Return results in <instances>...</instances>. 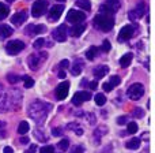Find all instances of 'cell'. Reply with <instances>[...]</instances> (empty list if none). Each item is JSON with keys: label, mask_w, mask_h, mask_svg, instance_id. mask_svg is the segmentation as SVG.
I'll list each match as a JSON object with an SVG mask.
<instances>
[{"label": "cell", "mask_w": 155, "mask_h": 153, "mask_svg": "<svg viewBox=\"0 0 155 153\" xmlns=\"http://www.w3.org/2000/svg\"><path fill=\"white\" fill-rule=\"evenodd\" d=\"M40 153H54V146H52V145L42 146L40 149Z\"/></svg>", "instance_id": "cell-39"}, {"label": "cell", "mask_w": 155, "mask_h": 153, "mask_svg": "<svg viewBox=\"0 0 155 153\" xmlns=\"http://www.w3.org/2000/svg\"><path fill=\"white\" fill-rule=\"evenodd\" d=\"M35 151H37V145H31V146H30V149H29V152H27V153H34Z\"/></svg>", "instance_id": "cell-50"}, {"label": "cell", "mask_w": 155, "mask_h": 153, "mask_svg": "<svg viewBox=\"0 0 155 153\" xmlns=\"http://www.w3.org/2000/svg\"><path fill=\"white\" fill-rule=\"evenodd\" d=\"M52 134H53L54 137H57V135L60 137V135L63 134V133H61V129H53V130H52Z\"/></svg>", "instance_id": "cell-45"}, {"label": "cell", "mask_w": 155, "mask_h": 153, "mask_svg": "<svg viewBox=\"0 0 155 153\" xmlns=\"http://www.w3.org/2000/svg\"><path fill=\"white\" fill-rule=\"evenodd\" d=\"M25 47H26L25 43H22L21 40H14V41H10V43L5 45V51H7L8 55H16L21 51H23Z\"/></svg>", "instance_id": "cell-8"}, {"label": "cell", "mask_w": 155, "mask_h": 153, "mask_svg": "<svg viewBox=\"0 0 155 153\" xmlns=\"http://www.w3.org/2000/svg\"><path fill=\"white\" fill-rule=\"evenodd\" d=\"M120 8V2L118 0H107L99 7V12L101 14H114L116 11Z\"/></svg>", "instance_id": "cell-6"}, {"label": "cell", "mask_w": 155, "mask_h": 153, "mask_svg": "<svg viewBox=\"0 0 155 153\" xmlns=\"http://www.w3.org/2000/svg\"><path fill=\"white\" fill-rule=\"evenodd\" d=\"M63 11H64V5L63 4L53 5V7L51 8V11H49V19H51V21H57V19L61 16Z\"/></svg>", "instance_id": "cell-16"}, {"label": "cell", "mask_w": 155, "mask_h": 153, "mask_svg": "<svg viewBox=\"0 0 155 153\" xmlns=\"http://www.w3.org/2000/svg\"><path fill=\"white\" fill-rule=\"evenodd\" d=\"M127 94H128V97L131 100H139L144 94V86L142 83H134V85L129 86Z\"/></svg>", "instance_id": "cell-7"}, {"label": "cell", "mask_w": 155, "mask_h": 153, "mask_svg": "<svg viewBox=\"0 0 155 153\" xmlns=\"http://www.w3.org/2000/svg\"><path fill=\"white\" fill-rule=\"evenodd\" d=\"M22 104V93L18 89H11L10 92H4V96L0 100V112L7 111H18Z\"/></svg>", "instance_id": "cell-1"}, {"label": "cell", "mask_w": 155, "mask_h": 153, "mask_svg": "<svg viewBox=\"0 0 155 153\" xmlns=\"http://www.w3.org/2000/svg\"><path fill=\"white\" fill-rule=\"evenodd\" d=\"M87 120L90 124H94L95 123V116H94V113H88L87 115Z\"/></svg>", "instance_id": "cell-43"}, {"label": "cell", "mask_w": 155, "mask_h": 153, "mask_svg": "<svg viewBox=\"0 0 155 153\" xmlns=\"http://www.w3.org/2000/svg\"><path fill=\"white\" fill-rule=\"evenodd\" d=\"M106 133H107V127H106V126L98 127V129L94 131V138H95V142H99V141H101V138L104 137Z\"/></svg>", "instance_id": "cell-22"}, {"label": "cell", "mask_w": 155, "mask_h": 153, "mask_svg": "<svg viewBox=\"0 0 155 153\" xmlns=\"http://www.w3.org/2000/svg\"><path fill=\"white\" fill-rule=\"evenodd\" d=\"M132 57H134V55L132 54H125L120 59V66L121 67H128V66L131 64V62H132Z\"/></svg>", "instance_id": "cell-24"}, {"label": "cell", "mask_w": 155, "mask_h": 153, "mask_svg": "<svg viewBox=\"0 0 155 153\" xmlns=\"http://www.w3.org/2000/svg\"><path fill=\"white\" fill-rule=\"evenodd\" d=\"M46 8H48V0H35L31 7V15L34 18H40L46 12Z\"/></svg>", "instance_id": "cell-5"}, {"label": "cell", "mask_w": 155, "mask_h": 153, "mask_svg": "<svg viewBox=\"0 0 155 153\" xmlns=\"http://www.w3.org/2000/svg\"><path fill=\"white\" fill-rule=\"evenodd\" d=\"M83 70V62L80 59H76L75 62H74L72 67H71V74L72 75H79L80 73H82Z\"/></svg>", "instance_id": "cell-20"}, {"label": "cell", "mask_w": 155, "mask_h": 153, "mask_svg": "<svg viewBox=\"0 0 155 153\" xmlns=\"http://www.w3.org/2000/svg\"><path fill=\"white\" fill-rule=\"evenodd\" d=\"M137 131V124L135 122H129L128 129H127V134H135Z\"/></svg>", "instance_id": "cell-35"}, {"label": "cell", "mask_w": 155, "mask_h": 153, "mask_svg": "<svg viewBox=\"0 0 155 153\" xmlns=\"http://www.w3.org/2000/svg\"><path fill=\"white\" fill-rule=\"evenodd\" d=\"M34 137L37 138L38 141H41V142H45V141L48 140L46 134H44V130L42 129H35L34 130Z\"/></svg>", "instance_id": "cell-27"}, {"label": "cell", "mask_w": 155, "mask_h": 153, "mask_svg": "<svg viewBox=\"0 0 155 153\" xmlns=\"http://www.w3.org/2000/svg\"><path fill=\"white\" fill-rule=\"evenodd\" d=\"M45 44H46V40H45V38L41 37V38H37V40H35L34 43H33V47H34L35 49H40V48H42V47L45 45Z\"/></svg>", "instance_id": "cell-34"}, {"label": "cell", "mask_w": 155, "mask_h": 153, "mask_svg": "<svg viewBox=\"0 0 155 153\" xmlns=\"http://www.w3.org/2000/svg\"><path fill=\"white\" fill-rule=\"evenodd\" d=\"M107 73H109V67H107V66H98V67H95V68H94V71H93L94 77H95L97 79L104 78Z\"/></svg>", "instance_id": "cell-18"}, {"label": "cell", "mask_w": 155, "mask_h": 153, "mask_svg": "<svg viewBox=\"0 0 155 153\" xmlns=\"http://www.w3.org/2000/svg\"><path fill=\"white\" fill-rule=\"evenodd\" d=\"M94 99H95V104L99 105V107H101V105H104L105 103H106V97H105V94H102V93L95 94V97H94Z\"/></svg>", "instance_id": "cell-31"}, {"label": "cell", "mask_w": 155, "mask_h": 153, "mask_svg": "<svg viewBox=\"0 0 155 153\" xmlns=\"http://www.w3.org/2000/svg\"><path fill=\"white\" fill-rule=\"evenodd\" d=\"M125 146L128 149H131V151H136V149L140 148V140L139 138H136V137H134L132 140H129L128 142L125 144Z\"/></svg>", "instance_id": "cell-23"}, {"label": "cell", "mask_w": 155, "mask_h": 153, "mask_svg": "<svg viewBox=\"0 0 155 153\" xmlns=\"http://www.w3.org/2000/svg\"><path fill=\"white\" fill-rule=\"evenodd\" d=\"M27 16H29V14H27V11H19V12L14 14L12 18H11V23L16 25V26H21L22 23H25L27 19Z\"/></svg>", "instance_id": "cell-15"}, {"label": "cell", "mask_w": 155, "mask_h": 153, "mask_svg": "<svg viewBox=\"0 0 155 153\" xmlns=\"http://www.w3.org/2000/svg\"><path fill=\"white\" fill-rule=\"evenodd\" d=\"M98 52H99V48H97V47H91V48L87 49V52H86V57H87L88 60H94Z\"/></svg>", "instance_id": "cell-26"}, {"label": "cell", "mask_w": 155, "mask_h": 153, "mask_svg": "<svg viewBox=\"0 0 155 153\" xmlns=\"http://www.w3.org/2000/svg\"><path fill=\"white\" fill-rule=\"evenodd\" d=\"M59 67L61 68V70H65V68L70 67V62H68L67 59H65V60H61V62L59 63Z\"/></svg>", "instance_id": "cell-41"}, {"label": "cell", "mask_w": 155, "mask_h": 153, "mask_svg": "<svg viewBox=\"0 0 155 153\" xmlns=\"http://www.w3.org/2000/svg\"><path fill=\"white\" fill-rule=\"evenodd\" d=\"M120 82H121V78H120V77H118V75H113L112 78H110V81H109L107 83H109L110 88L113 89V88H116L117 85H120Z\"/></svg>", "instance_id": "cell-33"}, {"label": "cell", "mask_w": 155, "mask_h": 153, "mask_svg": "<svg viewBox=\"0 0 155 153\" xmlns=\"http://www.w3.org/2000/svg\"><path fill=\"white\" fill-rule=\"evenodd\" d=\"M7 2H10V3H14V2H15V0H7Z\"/></svg>", "instance_id": "cell-52"}, {"label": "cell", "mask_w": 155, "mask_h": 153, "mask_svg": "<svg viewBox=\"0 0 155 153\" xmlns=\"http://www.w3.org/2000/svg\"><path fill=\"white\" fill-rule=\"evenodd\" d=\"M57 2H64V0H57Z\"/></svg>", "instance_id": "cell-53"}, {"label": "cell", "mask_w": 155, "mask_h": 153, "mask_svg": "<svg viewBox=\"0 0 155 153\" xmlns=\"http://www.w3.org/2000/svg\"><path fill=\"white\" fill-rule=\"evenodd\" d=\"M86 85L88 86V89H90V90H93V89H97L98 83H97V81H91V82H87Z\"/></svg>", "instance_id": "cell-42"}, {"label": "cell", "mask_w": 155, "mask_h": 153, "mask_svg": "<svg viewBox=\"0 0 155 153\" xmlns=\"http://www.w3.org/2000/svg\"><path fill=\"white\" fill-rule=\"evenodd\" d=\"M84 30H86V25L84 23H75L72 29L70 30V33H71V36H72V37H79V36L82 34Z\"/></svg>", "instance_id": "cell-19"}, {"label": "cell", "mask_w": 155, "mask_h": 153, "mask_svg": "<svg viewBox=\"0 0 155 153\" xmlns=\"http://www.w3.org/2000/svg\"><path fill=\"white\" fill-rule=\"evenodd\" d=\"M46 30V27L44 25H29L26 27V33L27 36H35L40 34V33H44Z\"/></svg>", "instance_id": "cell-17"}, {"label": "cell", "mask_w": 155, "mask_h": 153, "mask_svg": "<svg viewBox=\"0 0 155 153\" xmlns=\"http://www.w3.org/2000/svg\"><path fill=\"white\" fill-rule=\"evenodd\" d=\"M110 48H112V45H110V43L107 40H105L104 43H102V51L104 52H109Z\"/></svg>", "instance_id": "cell-40"}, {"label": "cell", "mask_w": 155, "mask_h": 153, "mask_svg": "<svg viewBox=\"0 0 155 153\" xmlns=\"http://www.w3.org/2000/svg\"><path fill=\"white\" fill-rule=\"evenodd\" d=\"M68 148H70V140L64 138V140H61L59 142V149L60 151H67Z\"/></svg>", "instance_id": "cell-36"}, {"label": "cell", "mask_w": 155, "mask_h": 153, "mask_svg": "<svg viewBox=\"0 0 155 153\" xmlns=\"http://www.w3.org/2000/svg\"><path fill=\"white\" fill-rule=\"evenodd\" d=\"M59 77H60V78H65V73H64L63 70H60V71H59Z\"/></svg>", "instance_id": "cell-51"}, {"label": "cell", "mask_w": 155, "mask_h": 153, "mask_svg": "<svg viewBox=\"0 0 155 153\" xmlns=\"http://www.w3.org/2000/svg\"><path fill=\"white\" fill-rule=\"evenodd\" d=\"M91 99V92L88 90H80V92H76L72 97V104L76 105V107H80L84 101H88Z\"/></svg>", "instance_id": "cell-9"}, {"label": "cell", "mask_w": 155, "mask_h": 153, "mask_svg": "<svg viewBox=\"0 0 155 153\" xmlns=\"http://www.w3.org/2000/svg\"><path fill=\"white\" fill-rule=\"evenodd\" d=\"M22 79H23V82H25V88H31L33 85H34V79L33 78H30L29 75H25V77H22Z\"/></svg>", "instance_id": "cell-37"}, {"label": "cell", "mask_w": 155, "mask_h": 153, "mask_svg": "<svg viewBox=\"0 0 155 153\" xmlns=\"http://www.w3.org/2000/svg\"><path fill=\"white\" fill-rule=\"evenodd\" d=\"M51 110H52V104L41 101V100H35V101H33L29 105L27 113H29V116L33 120H35V123L41 124L46 119V116H48Z\"/></svg>", "instance_id": "cell-2"}, {"label": "cell", "mask_w": 155, "mask_h": 153, "mask_svg": "<svg viewBox=\"0 0 155 153\" xmlns=\"http://www.w3.org/2000/svg\"><path fill=\"white\" fill-rule=\"evenodd\" d=\"M72 153H84V149H83V146H76Z\"/></svg>", "instance_id": "cell-47"}, {"label": "cell", "mask_w": 155, "mask_h": 153, "mask_svg": "<svg viewBox=\"0 0 155 153\" xmlns=\"http://www.w3.org/2000/svg\"><path fill=\"white\" fill-rule=\"evenodd\" d=\"M86 19V14L84 12H80V11L76 10H70L68 11V15H67V21L70 23H79V22L84 21Z\"/></svg>", "instance_id": "cell-12"}, {"label": "cell", "mask_w": 155, "mask_h": 153, "mask_svg": "<svg viewBox=\"0 0 155 153\" xmlns=\"http://www.w3.org/2000/svg\"><path fill=\"white\" fill-rule=\"evenodd\" d=\"M12 33H14V30L11 26H8V25H0V37L2 38L10 37Z\"/></svg>", "instance_id": "cell-21"}, {"label": "cell", "mask_w": 155, "mask_h": 153, "mask_svg": "<svg viewBox=\"0 0 155 153\" xmlns=\"http://www.w3.org/2000/svg\"><path fill=\"white\" fill-rule=\"evenodd\" d=\"M144 11H146V4L144 2H140L139 4L136 5L135 10H132L129 12V19L131 21H136V19H140L142 16H144Z\"/></svg>", "instance_id": "cell-14"}, {"label": "cell", "mask_w": 155, "mask_h": 153, "mask_svg": "<svg viewBox=\"0 0 155 153\" xmlns=\"http://www.w3.org/2000/svg\"><path fill=\"white\" fill-rule=\"evenodd\" d=\"M134 34H135V26L134 25H127V26H124L123 29L120 30L117 40L120 41V43H124V41H128L129 38L134 37Z\"/></svg>", "instance_id": "cell-10"}, {"label": "cell", "mask_w": 155, "mask_h": 153, "mask_svg": "<svg viewBox=\"0 0 155 153\" xmlns=\"http://www.w3.org/2000/svg\"><path fill=\"white\" fill-rule=\"evenodd\" d=\"M4 126H5V123H4V122H2V120H0V137H5L4 131H3V129H4Z\"/></svg>", "instance_id": "cell-46"}, {"label": "cell", "mask_w": 155, "mask_h": 153, "mask_svg": "<svg viewBox=\"0 0 155 153\" xmlns=\"http://www.w3.org/2000/svg\"><path fill=\"white\" fill-rule=\"evenodd\" d=\"M21 79H22V77L16 75V74H12V73H10V74L7 75V81H8L10 83H14V85H15V83H18Z\"/></svg>", "instance_id": "cell-32"}, {"label": "cell", "mask_w": 155, "mask_h": 153, "mask_svg": "<svg viewBox=\"0 0 155 153\" xmlns=\"http://www.w3.org/2000/svg\"><path fill=\"white\" fill-rule=\"evenodd\" d=\"M76 5L79 8H83V10H86V11H88L91 8L90 0H79V2H76Z\"/></svg>", "instance_id": "cell-30"}, {"label": "cell", "mask_w": 155, "mask_h": 153, "mask_svg": "<svg viewBox=\"0 0 155 153\" xmlns=\"http://www.w3.org/2000/svg\"><path fill=\"white\" fill-rule=\"evenodd\" d=\"M46 57H48V54H45V52H41V54H31L29 56V59H27L29 67L34 71L38 70L40 64L44 62V60H46Z\"/></svg>", "instance_id": "cell-4"}, {"label": "cell", "mask_w": 155, "mask_h": 153, "mask_svg": "<svg viewBox=\"0 0 155 153\" xmlns=\"http://www.w3.org/2000/svg\"><path fill=\"white\" fill-rule=\"evenodd\" d=\"M4 153H14V149L11 146H5L4 148Z\"/></svg>", "instance_id": "cell-49"}, {"label": "cell", "mask_w": 155, "mask_h": 153, "mask_svg": "<svg viewBox=\"0 0 155 153\" xmlns=\"http://www.w3.org/2000/svg\"><path fill=\"white\" fill-rule=\"evenodd\" d=\"M68 92H70V82L64 81V82L59 83L56 88V97L57 100H64L68 96Z\"/></svg>", "instance_id": "cell-13"}, {"label": "cell", "mask_w": 155, "mask_h": 153, "mask_svg": "<svg viewBox=\"0 0 155 153\" xmlns=\"http://www.w3.org/2000/svg\"><path fill=\"white\" fill-rule=\"evenodd\" d=\"M94 26L97 29L102 30V32H109L113 29L114 26V18H113L112 14H101L94 18Z\"/></svg>", "instance_id": "cell-3"}, {"label": "cell", "mask_w": 155, "mask_h": 153, "mask_svg": "<svg viewBox=\"0 0 155 153\" xmlns=\"http://www.w3.org/2000/svg\"><path fill=\"white\" fill-rule=\"evenodd\" d=\"M67 129H68V130H72V131H75L76 135H83V129L79 126V123H76V122L67 124Z\"/></svg>", "instance_id": "cell-25"}, {"label": "cell", "mask_w": 155, "mask_h": 153, "mask_svg": "<svg viewBox=\"0 0 155 153\" xmlns=\"http://www.w3.org/2000/svg\"><path fill=\"white\" fill-rule=\"evenodd\" d=\"M117 123L118 124H125L127 123V116H120V118H117Z\"/></svg>", "instance_id": "cell-44"}, {"label": "cell", "mask_w": 155, "mask_h": 153, "mask_svg": "<svg viewBox=\"0 0 155 153\" xmlns=\"http://www.w3.org/2000/svg\"><path fill=\"white\" fill-rule=\"evenodd\" d=\"M29 129H30V126L27 122H21V123H19V127H18V133L21 135H25L27 131H29Z\"/></svg>", "instance_id": "cell-28"}, {"label": "cell", "mask_w": 155, "mask_h": 153, "mask_svg": "<svg viewBox=\"0 0 155 153\" xmlns=\"http://www.w3.org/2000/svg\"><path fill=\"white\" fill-rule=\"evenodd\" d=\"M19 142H21V144H29V138H27L26 135H25V137H21Z\"/></svg>", "instance_id": "cell-48"}, {"label": "cell", "mask_w": 155, "mask_h": 153, "mask_svg": "<svg viewBox=\"0 0 155 153\" xmlns=\"http://www.w3.org/2000/svg\"><path fill=\"white\" fill-rule=\"evenodd\" d=\"M8 12H10V10H8L7 5L3 4V3H0V21H3V19L7 18Z\"/></svg>", "instance_id": "cell-29"}, {"label": "cell", "mask_w": 155, "mask_h": 153, "mask_svg": "<svg viewBox=\"0 0 155 153\" xmlns=\"http://www.w3.org/2000/svg\"><path fill=\"white\" fill-rule=\"evenodd\" d=\"M53 38L59 43H63V41L67 40V36H68V27L65 23H61L60 26H57L56 29L53 30Z\"/></svg>", "instance_id": "cell-11"}, {"label": "cell", "mask_w": 155, "mask_h": 153, "mask_svg": "<svg viewBox=\"0 0 155 153\" xmlns=\"http://www.w3.org/2000/svg\"><path fill=\"white\" fill-rule=\"evenodd\" d=\"M132 115H134V118H143L144 111H143L142 108H135V110L132 111Z\"/></svg>", "instance_id": "cell-38"}]
</instances>
